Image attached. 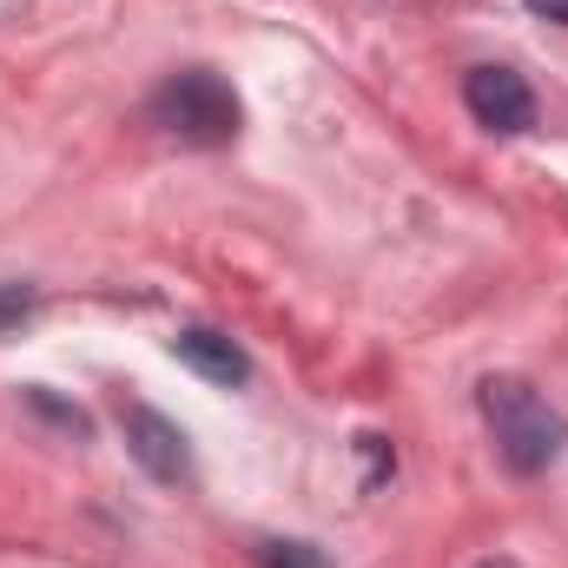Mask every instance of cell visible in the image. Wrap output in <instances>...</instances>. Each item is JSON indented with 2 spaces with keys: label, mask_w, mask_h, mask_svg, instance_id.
Instances as JSON below:
<instances>
[{
  "label": "cell",
  "mask_w": 568,
  "mask_h": 568,
  "mask_svg": "<svg viewBox=\"0 0 568 568\" xmlns=\"http://www.w3.org/2000/svg\"><path fill=\"white\" fill-rule=\"evenodd\" d=\"M476 404H483V417L496 429V456L516 476H542L568 449V417L549 397H536L523 377H483L476 384Z\"/></svg>",
  "instance_id": "6da1fadb"
},
{
  "label": "cell",
  "mask_w": 568,
  "mask_h": 568,
  "mask_svg": "<svg viewBox=\"0 0 568 568\" xmlns=\"http://www.w3.org/2000/svg\"><path fill=\"white\" fill-rule=\"evenodd\" d=\"M152 126H159V133H172L179 145L219 152V145L239 140L245 106H239V93H232L212 67H185V73H172V80L152 93Z\"/></svg>",
  "instance_id": "7a4b0ae2"
},
{
  "label": "cell",
  "mask_w": 568,
  "mask_h": 568,
  "mask_svg": "<svg viewBox=\"0 0 568 568\" xmlns=\"http://www.w3.org/2000/svg\"><path fill=\"white\" fill-rule=\"evenodd\" d=\"M463 106H469L476 126H489L503 140H516V133L536 126V87L516 67H469L463 73Z\"/></svg>",
  "instance_id": "3957f363"
},
{
  "label": "cell",
  "mask_w": 568,
  "mask_h": 568,
  "mask_svg": "<svg viewBox=\"0 0 568 568\" xmlns=\"http://www.w3.org/2000/svg\"><path fill=\"white\" fill-rule=\"evenodd\" d=\"M120 429H126L133 463H140L152 483H185V476H192V443H185V429L172 424L165 410L126 404V410H120Z\"/></svg>",
  "instance_id": "277c9868"
},
{
  "label": "cell",
  "mask_w": 568,
  "mask_h": 568,
  "mask_svg": "<svg viewBox=\"0 0 568 568\" xmlns=\"http://www.w3.org/2000/svg\"><path fill=\"white\" fill-rule=\"evenodd\" d=\"M172 357H179L185 371H199L205 384H219V390H245V384H252V357H245L225 331H212V324H185V331L172 337Z\"/></svg>",
  "instance_id": "5b68a950"
},
{
  "label": "cell",
  "mask_w": 568,
  "mask_h": 568,
  "mask_svg": "<svg viewBox=\"0 0 568 568\" xmlns=\"http://www.w3.org/2000/svg\"><path fill=\"white\" fill-rule=\"evenodd\" d=\"M258 568H331V562H324V549H311V542L272 536V542H258Z\"/></svg>",
  "instance_id": "8992f818"
},
{
  "label": "cell",
  "mask_w": 568,
  "mask_h": 568,
  "mask_svg": "<svg viewBox=\"0 0 568 568\" xmlns=\"http://www.w3.org/2000/svg\"><path fill=\"white\" fill-rule=\"evenodd\" d=\"M33 304H40V291H33V284H0V337H7V331H20V324L33 317Z\"/></svg>",
  "instance_id": "52a82bcc"
},
{
  "label": "cell",
  "mask_w": 568,
  "mask_h": 568,
  "mask_svg": "<svg viewBox=\"0 0 568 568\" xmlns=\"http://www.w3.org/2000/svg\"><path fill=\"white\" fill-rule=\"evenodd\" d=\"M357 449H364V463H371L364 489H384V476H397V449H390L384 436H357Z\"/></svg>",
  "instance_id": "ba28073f"
},
{
  "label": "cell",
  "mask_w": 568,
  "mask_h": 568,
  "mask_svg": "<svg viewBox=\"0 0 568 568\" xmlns=\"http://www.w3.org/2000/svg\"><path fill=\"white\" fill-rule=\"evenodd\" d=\"M27 404H33L40 417H53L67 436H87V410H73V404H60V397H47V390H27Z\"/></svg>",
  "instance_id": "9c48e42d"
},
{
  "label": "cell",
  "mask_w": 568,
  "mask_h": 568,
  "mask_svg": "<svg viewBox=\"0 0 568 568\" xmlns=\"http://www.w3.org/2000/svg\"><path fill=\"white\" fill-rule=\"evenodd\" d=\"M536 20H556V27H568V0H523Z\"/></svg>",
  "instance_id": "30bf717a"
},
{
  "label": "cell",
  "mask_w": 568,
  "mask_h": 568,
  "mask_svg": "<svg viewBox=\"0 0 568 568\" xmlns=\"http://www.w3.org/2000/svg\"><path fill=\"white\" fill-rule=\"evenodd\" d=\"M476 568H523V562H509V556H489V562H476Z\"/></svg>",
  "instance_id": "8fae6325"
}]
</instances>
